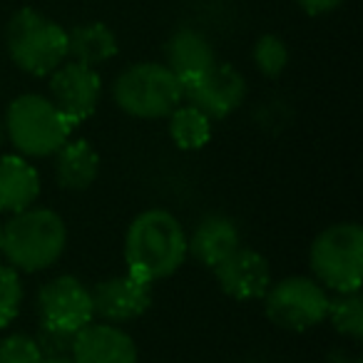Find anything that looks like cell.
Here are the masks:
<instances>
[{"mask_svg": "<svg viewBox=\"0 0 363 363\" xmlns=\"http://www.w3.org/2000/svg\"><path fill=\"white\" fill-rule=\"evenodd\" d=\"M0 363H43V353L33 336L11 333L0 341Z\"/></svg>", "mask_w": 363, "mask_h": 363, "instance_id": "603a6c76", "label": "cell"}, {"mask_svg": "<svg viewBox=\"0 0 363 363\" xmlns=\"http://www.w3.org/2000/svg\"><path fill=\"white\" fill-rule=\"evenodd\" d=\"M40 348L43 358H57V356H70L72 353V341H75V333L60 331V328L43 326L38 328V336H33Z\"/></svg>", "mask_w": 363, "mask_h": 363, "instance_id": "cb8c5ba5", "label": "cell"}, {"mask_svg": "<svg viewBox=\"0 0 363 363\" xmlns=\"http://www.w3.org/2000/svg\"><path fill=\"white\" fill-rule=\"evenodd\" d=\"M328 363H356V358H351L343 351H333L331 356H328Z\"/></svg>", "mask_w": 363, "mask_h": 363, "instance_id": "484cf974", "label": "cell"}, {"mask_svg": "<svg viewBox=\"0 0 363 363\" xmlns=\"http://www.w3.org/2000/svg\"><path fill=\"white\" fill-rule=\"evenodd\" d=\"M169 135L179 150H202L212 140V120L202 110L184 102V105H177L169 112Z\"/></svg>", "mask_w": 363, "mask_h": 363, "instance_id": "d6986e66", "label": "cell"}, {"mask_svg": "<svg viewBox=\"0 0 363 363\" xmlns=\"http://www.w3.org/2000/svg\"><path fill=\"white\" fill-rule=\"evenodd\" d=\"M102 80L95 67L82 62H62L50 72V100L72 125L90 120L100 105Z\"/></svg>", "mask_w": 363, "mask_h": 363, "instance_id": "30bf717a", "label": "cell"}, {"mask_svg": "<svg viewBox=\"0 0 363 363\" xmlns=\"http://www.w3.org/2000/svg\"><path fill=\"white\" fill-rule=\"evenodd\" d=\"M6 45L13 62L33 77H48L67 57V33L33 8H21L8 21Z\"/></svg>", "mask_w": 363, "mask_h": 363, "instance_id": "5b68a950", "label": "cell"}, {"mask_svg": "<svg viewBox=\"0 0 363 363\" xmlns=\"http://www.w3.org/2000/svg\"><path fill=\"white\" fill-rule=\"evenodd\" d=\"M0 239H3V222H0Z\"/></svg>", "mask_w": 363, "mask_h": 363, "instance_id": "f1b7e54d", "label": "cell"}, {"mask_svg": "<svg viewBox=\"0 0 363 363\" xmlns=\"http://www.w3.org/2000/svg\"><path fill=\"white\" fill-rule=\"evenodd\" d=\"M298 8L308 16H323V13L336 11L338 6H343L346 0H296Z\"/></svg>", "mask_w": 363, "mask_h": 363, "instance_id": "d4e9b609", "label": "cell"}, {"mask_svg": "<svg viewBox=\"0 0 363 363\" xmlns=\"http://www.w3.org/2000/svg\"><path fill=\"white\" fill-rule=\"evenodd\" d=\"M23 303V284L21 272L11 267V264H0V328L11 326L21 313Z\"/></svg>", "mask_w": 363, "mask_h": 363, "instance_id": "44dd1931", "label": "cell"}, {"mask_svg": "<svg viewBox=\"0 0 363 363\" xmlns=\"http://www.w3.org/2000/svg\"><path fill=\"white\" fill-rule=\"evenodd\" d=\"M187 259V234L179 219L167 209H145L132 219L125 234L127 274L142 281H160Z\"/></svg>", "mask_w": 363, "mask_h": 363, "instance_id": "6da1fadb", "label": "cell"}, {"mask_svg": "<svg viewBox=\"0 0 363 363\" xmlns=\"http://www.w3.org/2000/svg\"><path fill=\"white\" fill-rule=\"evenodd\" d=\"M356 363H363V361H361V358H356Z\"/></svg>", "mask_w": 363, "mask_h": 363, "instance_id": "f546056e", "label": "cell"}, {"mask_svg": "<svg viewBox=\"0 0 363 363\" xmlns=\"http://www.w3.org/2000/svg\"><path fill=\"white\" fill-rule=\"evenodd\" d=\"M100 157L87 140H67L55 152V177L57 184L70 192H82L97 179Z\"/></svg>", "mask_w": 363, "mask_h": 363, "instance_id": "e0dca14e", "label": "cell"}, {"mask_svg": "<svg viewBox=\"0 0 363 363\" xmlns=\"http://www.w3.org/2000/svg\"><path fill=\"white\" fill-rule=\"evenodd\" d=\"M117 55V38L105 23H90L67 33V57L87 67L102 65Z\"/></svg>", "mask_w": 363, "mask_h": 363, "instance_id": "ac0fdd59", "label": "cell"}, {"mask_svg": "<svg viewBox=\"0 0 363 363\" xmlns=\"http://www.w3.org/2000/svg\"><path fill=\"white\" fill-rule=\"evenodd\" d=\"M6 137L21 157H50L70 140L72 125L50 97L28 92L11 102L6 112Z\"/></svg>", "mask_w": 363, "mask_h": 363, "instance_id": "3957f363", "label": "cell"}, {"mask_svg": "<svg viewBox=\"0 0 363 363\" xmlns=\"http://www.w3.org/2000/svg\"><path fill=\"white\" fill-rule=\"evenodd\" d=\"M326 318L333 323V328H336L341 336L358 341V338L363 336V301H361V291L338 294L336 298H328Z\"/></svg>", "mask_w": 363, "mask_h": 363, "instance_id": "ffe728a7", "label": "cell"}, {"mask_svg": "<svg viewBox=\"0 0 363 363\" xmlns=\"http://www.w3.org/2000/svg\"><path fill=\"white\" fill-rule=\"evenodd\" d=\"M43 363H75L70 356H57V358H43Z\"/></svg>", "mask_w": 363, "mask_h": 363, "instance_id": "4316f807", "label": "cell"}, {"mask_svg": "<svg viewBox=\"0 0 363 363\" xmlns=\"http://www.w3.org/2000/svg\"><path fill=\"white\" fill-rule=\"evenodd\" d=\"M212 272L222 291L237 301H257L267 294L269 284H272L269 262L249 247H239L224 262H219Z\"/></svg>", "mask_w": 363, "mask_h": 363, "instance_id": "7c38bea8", "label": "cell"}, {"mask_svg": "<svg viewBox=\"0 0 363 363\" xmlns=\"http://www.w3.org/2000/svg\"><path fill=\"white\" fill-rule=\"evenodd\" d=\"M38 194H40V174L28 162V157H0V212H23L35 204Z\"/></svg>", "mask_w": 363, "mask_h": 363, "instance_id": "9a60e30c", "label": "cell"}, {"mask_svg": "<svg viewBox=\"0 0 363 363\" xmlns=\"http://www.w3.org/2000/svg\"><path fill=\"white\" fill-rule=\"evenodd\" d=\"M242 247V234L234 219L224 214H209L194 227V234L187 239V254H192L199 264L214 269L219 262Z\"/></svg>", "mask_w": 363, "mask_h": 363, "instance_id": "5bb4252c", "label": "cell"}, {"mask_svg": "<svg viewBox=\"0 0 363 363\" xmlns=\"http://www.w3.org/2000/svg\"><path fill=\"white\" fill-rule=\"evenodd\" d=\"M164 65L179 77V82H187L207 72L217 62L214 48L202 33L192 28H182L167 40L164 45Z\"/></svg>", "mask_w": 363, "mask_h": 363, "instance_id": "2e32d148", "label": "cell"}, {"mask_svg": "<svg viewBox=\"0 0 363 363\" xmlns=\"http://www.w3.org/2000/svg\"><path fill=\"white\" fill-rule=\"evenodd\" d=\"M65 219L48 207H28L3 224L0 252L16 272H43L65 254Z\"/></svg>", "mask_w": 363, "mask_h": 363, "instance_id": "7a4b0ae2", "label": "cell"}, {"mask_svg": "<svg viewBox=\"0 0 363 363\" xmlns=\"http://www.w3.org/2000/svg\"><path fill=\"white\" fill-rule=\"evenodd\" d=\"M112 97L122 112L140 120H162L182 105V82L164 62H137L120 72Z\"/></svg>", "mask_w": 363, "mask_h": 363, "instance_id": "8992f818", "label": "cell"}, {"mask_svg": "<svg viewBox=\"0 0 363 363\" xmlns=\"http://www.w3.org/2000/svg\"><path fill=\"white\" fill-rule=\"evenodd\" d=\"M247 97V82L242 72L229 62H214L194 80L182 82V100L202 110L209 120L229 117Z\"/></svg>", "mask_w": 363, "mask_h": 363, "instance_id": "9c48e42d", "label": "cell"}, {"mask_svg": "<svg viewBox=\"0 0 363 363\" xmlns=\"http://www.w3.org/2000/svg\"><path fill=\"white\" fill-rule=\"evenodd\" d=\"M264 311L274 326L301 333L318 326L328 311V291L308 277H286L269 284L264 294Z\"/></svg>", "mask_w": 363, "mask_h": 363, "instance_id": "52a82bcc", "label": "cell"}, {"mask_svg": "<svg viewBox=\"0 0 363 363\" xmlns=\"http://www.w3.org/2000/svg\"><path fill=\"white\" fill-rule=\"evenodd\" d=\"M35 306L43 326L60 328L67 333H77L90 321H95L90 289L70 274H62L43 284Z\"/></svg>", "mask_w": 363, "mask_h": 363, "instance_id": "ba28073f", "label": "cell"}, {"mask_svg": "<svg viewBox=\"0 0 363 363\" xmlns=\"http://www.w3.org/2000/svg\"><path fill=\"white\" fill-rule=\"evenodd\" d=\"M70 358L75 363H140L130 333L107 321H90L80 328L72 341Z\"/></svg>", "mask_w": 363, "mask_h": 363, "instance_id": "4fadbf2b", "label": "cell"}, {"mask_svg": "<svg viewBox=\"0 0 363 363\" xmlns=\"http://www.w3.org/2000/svg\"><path fill=\"white\" fill-rule=\"evenodd\" d=\"M92 311L107 323H125L142 316L152 306V284L122 274L100 281L95 289H90Z\"/></svg>", "mask_w": 363, "mask_h": 363, "instance_id": "8fae6325", "label": "cell"}, {"mask_svg": "<svg viewBox=\"0 0 363 363\" xmlns=\"http://www.w3.org/2000/svg\"><path fill=\"white\" fill-rule=\"evenodd\" d=\"M308 267L326 291L353 294L363 281V229L356 222L331 224L313 239Z\"/></svg>", "mask_w": 363, "mask_h": 363, "instance_id": "277c9868", "label": "cell"}, {"mask_svg": "<svg viewBox=\"0 0 363 363\" xmlns=\"http://www.w3.org/2000/svg\"><path fill=\"white\" fill-rule=\"evenodd\" d=\"M6 142V127H3V122H0V145Z\"/></svg>", "mask_w": 363, "mask_h": 363, "instance_id": "83f0119b", "label": "cell"}, {"mask_svg": "<svg viewBox=\"0 0 363 363\" xmlns=\"http://www.w3.org/2000/svg\"><path fill=\"white\" fill-rule=\"evenodd\" d=\"M289 62V50L277 35H262L254 45V65L267 77H279Z\"/></svg>", "mask_w": 363, "mask_h": 363, "instance_id": "7402d4cb", "label": "cell"}]
</instances>
